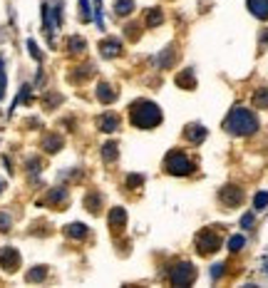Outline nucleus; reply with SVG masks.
<instances>
[{
	"label": "nucleus",
	"instance_id": "obj_10",
	"mask_svg": "<svg viewBox=\"0 0 268 288\" xmlns=\"http://www.w3.org/2000/svg\"><path fill=\"white\" fill-rule=\"evenodd\" d=\"M176 82L184 87V90H194V84H196V80H194V70L189 68V70H184L179 77H176Z\"/></svg>",
	"mask_w": 268,
	"mask_h": 288
},
{
	"label": "nucleus",
	"instance_id": "obj_21",
	"mask_svg": "<svg viewBox=\"0 0 268 288\" xmlns=\"http://www.w3.org/2000/svg\"><path fill=\"white\" fill-rule=\"evenodd\" d=\"M45 274H48L45 268H32V271L28 274V281H42V278H45Z\"/></svg>",
	"mask_w": 268,
	"mask_h": 288
},
{
	"label": "nucleus",
	"instance_id": "obj_5",
	"mask_svg": "<svg viewBox=\"0 0 268 288\" xmlns=\"http://www.w3.org/2000/svg\"><path fill=\"white\" fill-rule=\"evenodd\" d=\"M218 246H221V238H218V236H216L211 228L201 231L199 236H196V251H199L201 256H208V254H214Z\"/></svg>",
	"mask_w": 268,
	"mask_h": 288
},
{
	"label": "nucleus",
	"instance_id": "obj_1",
	"mask_svg": "<svg viewBox=\"0 0 268 288\" xmlns=\"http://www.w3.org/2000/svg\"><path fill=\"white\" fill-rule=\"evenodd\" d=\"M224 127L231 132V134H238V137H246V134H254L258 130V120L254 117L251 110L246 107H234L224 122Z\"/></svg>",
	"mask_w": 268,
	"mask_h": 288
},
{
	"label": "nucleus",
	"instance_id": "obj_12",
	"mask_svg": "<svg viewBox=\"0 0 268 288\" xmlns=\"http://www.w3.org/2000/svg\"><path fill=\"white\" fill-rule=\"evenodd\" d=\"M120 52V40H107V42H102V55L104 58H112V55H117Z\"/></svg>",
	"mask_w": 268,
	"mask_h": 288
},
{
	"label": "nucleus",
	"instance_id": "obj_3",
	"mask_svg": "<svg viewBox=\"0 0 268 288\" xmlns=\"http://www.w3.org/2000/svg\"><path fill=\"white\" fill-rule=\"evenodd\" d=\"M164 164H166V172H169V174H176V176H186V174H192V172H194L192 159H189V156H184L182 152H169Z\"/></svg>",
	"mask_w": 268,
	"mask_h": 288
},
{
	"label": "nucleus",
	"instance_id": "obj_28",
	"mask_svg": "<svg viewBox=\"0 0 268 288\" xmlns=\"http://www.w3.org/2000/svg\"><path fill=\"white\" fill-rule=\"evenodd\" d=\"M5 94V70L0 68V97Z\"/></svg>",
	"mask_w": 268,
	"mask_h": 288
},
{
	"label": "nucleus",
	"instance_id": "obj_6",
	"mask_svg": "<svg viewBox=\"0 0 268 288\" xmlns=\"http://www.w3.org/2000/svg\"><path fill=\"white\" fill-rule=\"evenodd\" d=\"M218 199H221L224 206H238L241 199H244V192H241L238 186H224V189L218 192Z\"/></svg>",
	"mask_w": 268,
	"mask_h": 288
},
{
	"label": "nucleus",
	"instance_id": "obj_29",
	"mask_svg": "<svg viewBox=\"0 0 268 288\" xmlns=\"http://www.w3.org/2000/svg\"><path fill=\"white\" fill-rule=\"evenodd\" d=\"M266 271H268V261H266Z\"/></svg>",
	"mask_w": 268,
	"mask_h": 288
},
{
	"label": "nucleus",
	"instance_id": "obj_14",
	"mask_svg": "<svg viewBox=\"0 0 268 288\" xmlns=\"http://www.w3.org/2000/svg\"><path fill=\"white\" fill-rule=\"evenodd\" d=\"M97 94H100V100H102L104 104L114 100V90H112L110 84H100V87H97Z\"/></svg>",
	"mask_w": 268,
	"mask_h": 288
},
{
	"label": "nucleus",
	"instance_id": "obj_7",
	"mask_svg": "<svg viewBox=\"0 0 268 288\" xmlns=\"http://www.w3.org/2000/svg\"><path fill=\"white\" fill-rule=\"evenodd\" d=\"M18 264H20V256H18V251L15 248H2L0 251V266L5 268V271H15L18 268Z\"/></svg>",
	"mask_w": 268,
	"mask_h": 288
},
{
	"label": "nucleus",
	"instance_id": "obj_27",
	"mask_svg": "<svg viewBox=\"0 0 268 288\" xmlns=\"http://www.w3.org/2000/svg\"><path fill=\"white\" fill-rule=\"evenodd\" d=\"M221 274H224V264H216V266L211 268V278H218Z\"/></svg>",
	"mask_w": 268,
	"mask_h": 288
},
{
	"label": "nucleus",
	"instance_id": "obj_9",
	"mask_svg": "<svg viewBox=\"0 0 268 288\" xmlns=\"http://www.w3.org/2000/svg\"><path fill=\"white\" fill-rule=\"evenodd\" d=\"M184 134H186V140H189V142L201 144V142H204V137H206V130H204L201 124H189Z\"/></svg>",
	"mask_w": 268,
	"mask_h": 288
},
{
	"label": "nucleus",
	"instance_id": "obj_20",
	"mask_svg": "<svg viewBox=\"0 0 268 288\" xmlns=\"http://www.w3.org/2000/svg\"><path fill=\"white\" fill-rule=\"evenodd\" d=\"M266 204H268V192H258L256 199H254V206L256 209H266Z\"/></svg>",
	"mask_w": 268,
	"mask_h": 288
},
{
	"label": "nucleus",
	"instance_id": "obj_17",
	"mask_svg": "<svg viewBox=\"0 0 268 288\" xmlns=\"http://www.w3.org/2000/svg\"><path fill=\"white\" fill-rule=\"evenodd\" d=\"M162 18H164V15H162V10H152V12L146 15V25H149V28H154V25H159V22H162Z\"/></svg>",
	"mask_w": 268,
	"mask_h": 288
},
{
	"label": "nucleus",
	"instance_id": "obj_25",
	"mask_svg": "<svg viewBox=\"0 0 268 288\" xmlns=\"http://www.w3.org/2000/svg\"><path fill=\"white\" fill-rule=\"evenodd\" d=\"M10 224H12V221H10V216L0 214V231H8V228H10Z\"/></svg>",
	"mask_w": 268,
	"mask_h": 288
},
{
	"label": "nucleus",
	"instance_id": "obj_19",
	"mask_svg": "<svg viewBox=\"0 0 268 288\" xmlns=\"http://www.w3.org/2000/svg\"><path fill=\"white\" fill-rule=\"evenodd\" d=\"M244 244H246L244 236H231V238H228V248H231V251H241Z\"/></svg>",
	"mask_w": 268,
	"mask_h": 288
},
{
	"label": "nucleus",
	"instance_id": "obj_18",
	"mask_svg": "<svg viewBox=\"0 0 268 288\" xmlns=\"http://www.w3.org/2000/svg\"><path fill=\"white\" fill-rule=\"evenodd\" d=\"M48 202H50V204H60V202H65V189H55V192H50V194H48Z\"/></svg>",
	"mask_w": 268,
	"mask_h": 288
},
{
	"label": "nucleus",
	"instance_id": "obj_22",
	"mask_svg": "<svg viewBox=\"0 0 268 288\" xmlns=\"http://www.w3.org/2000/svg\"><path fill=\"white\" fill-rule=\"evenodd\" d=\"M130 10H132V0H120V2H117V12H120V15H127Z\"/></svg>",
	"mask_w": 268,
	"mask_h": 288
},
{
	"label": "nucleus",
	"instance_id": "obj_4",
	"mask_svg": "<svg viewBox=\"0 0 268 288\" xmlns=\"http://www.w3.org/2000/svg\"><path fill=\"white\" fill-rule=\"evenodd\" d=\"M169 278H172L174 286H189L196 278V268L192 264H179V266H174V271L169 274Z\"/></svg>",
	"mask_w": 268,
	"mask_h": 288
},
{
	"label": "nucleus",
	"instance_id": "obj_2",
	"mask_svg": "<svg viewBox=\"0 0 268 288\" xmlns=\"http://www.w3.org/2000/svg\"><path fill=\"white\" fill-rule=\"evenodd\" d=\"M162 122V112L154 102H136L132 104V124L139 130H152Z\"/></svg>",
	"mask_w": 268,
	"mask_h": 288
},
{
	"label": "nucleus",
	"instance_id": "obj_24",
	"mask_svg": "<svg viewBox=\"0 0 268 288\" xmlns=\"http://www.w3.org/2000/svg\"><path fill=\"white\" fill-rule=\"evenodd\" d=\"M45 149H48V152H58V149H60V140L48 137V140H45Z\"/></svg>",
	"mask_w": 268,
	"mask_h": 288
},
{
	"label": "nucleus",
	"instance_id": "obj_15",
	"mask_svg": "<svg viewBox=\"0 0 268 288\" xmlns=\"http://www.w3.org/2000/svg\"><path fill=\"white\" fill-rule=\"evenodd\" d=\"M254 104H256V107H268V87L256 90V94H254Z\"/></svg>",
	"mask_w": 268,
	"mask_h": 288
},
{
	"label": "nucleus",
	"instance_id": "obj_23",
	"mask_svg": "<svg viewBox=\"0 0 268 288\" xmlns=\"http://www.w3.org/2000/svg\"><path fill=\"white\" fill-rule=\"evenodd\" d=\"M114 156H117V146H114V144H104V159L112 162Z\"/></svg>",
	"mask_w": 268,
	"mask_h": 288
},
{
	"label": "nucleus",
	"instance_id": "obj_16",
	"mask_svg": "<svg viewBox=\"0 0 268 288\" xmlns=\"http://www.w3.org/2000/svg\"><path fill=\"white\" fill-rule=\"evenodd\" d=\"M84 234H87V228H84L82 224H70V226H67V236H70V238H82Z\"/></svg>",
	"mask_w": 268,
	"mask_h": 288
},
{
	"label": "nucleus",
	"instance_id": "obj_13",
	"mask_svg": "<svg viewBox=\"0 0 268 288\" xmlns=\"http://www.w3.org/2000/svg\"><path fill=\"white\" fill-rule=\"evenodd\" d=\"M124 221H127V214L122 212V209H114L112 214H110V224H112V228L117 226V228H122L124 226Z\"/></svg>",
	"mask_w": 268,
	"mask_h": 288
},
{
	"label": "nucleus",
	"instance_id": "obj_11",
	"mask_svg": "<svg viewBox=\"0 0 268 288\" xmlns=\"http://www.w3.org/2000/svg\"><path fill=\"white\" fill-rule=\"evenodd\" d=\"M100 124H102V130L104 132H112V130H117V124H120V120H117V114H112V112H107L102 120H100Z\"/></svg>",
	"mask_w": 268,
	"mask_h": 288
},
{
	"label": "nucleus",
	"instance_id": "obj_26",
	"mask_svg": "<svg viewBox=\"0 0 268 288\" xmlns=\"http://www.w3.org/2000/svg\"><path fill=\"white\" fill-rule=\"evenodd\" d=\"M251 224H254V214H244V218H241V226H244V228H251Z\"/></svg>",
	"mask_w": 268,
	"mask_h": 288
},
{
	"label": "nucleus",
	"instance_id": "obj_8",
	"mask_svg": "<svg viewBox=\"0 0 268 288\" xmlns=\"http://www.w3.org/2000/svg\"><path fill=\"white\" fill-rule=\"evenodd\" d=\"M248 10L261 18V20H268V0H248Z\"/></svg>",
	"mask_w": 268,
	"mask_h": 288
}]
</instances>
